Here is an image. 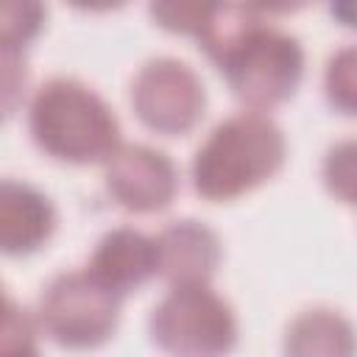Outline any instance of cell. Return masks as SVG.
I'll list each match as a JSON object with an SVG mask.
<instances>
[{"mask_svg": "<svg viewBox=\"0 0 357 357\" xmlns=\"http://www.w3.org/2000/svg\"><path fill=\"white\" fill-rule=\"evenodd\" d=\"M192 36L226 75L231 92L254 109L287 100L301 81L298 39L265 22L254 6L201 3Z\"/></svg>", "mask_w": 357, "mask_h": 357, "instance_id": "1", "label": "cell"}, {"mask_svg": "<svg viewBox=\"0 0 357 357\" xmlns=\"http://www.w3.org/2000/svg\"><path fill=\"white\" fill-rule=\"evenodd\" d=\"M282 162V128L259 112H240L218 123L198 148L192 184L209 201H229L271 178Z\"/></svg>", "mask_w": 357, "mask_h": 357, "instance_id": "2", "label": "cell"}, {"mask_svg": "<svg viewBox=\"0 0 357 357\" xmlns=\"http://www.w3.org/2000/svg\"><path fill=\"white\" fill-rule=\"evenodd\" d=\"M28 126L45 153L73 165L109 162L120 148V126L112 109L73 78H50L39 86L31 100Z\"/></svg>", "mask_w": 357, "mask_h": 357, "instance_id": "3", "label": "cell"}, {"mask_svg": "<svg viewBox=\"0 0 357 357\" xmlns=\"http://www.w3.org/2000/svg\"><path fill=\"white\" fill-rule=\"evenodd\" d=\"M151 337L170 357H223L237 343V321L209 284H178L153 307Z\"/></svg>", "mask_w": 357, "mask_h": 357, "instance_id": "4", "label": "cell"}, {"mask_svg": "<svg viewBox=\"0 0 357 357\" xmlns=\"http://www.w3.org/2000/svg\"><path fill=\"white\" fill-rule=\"evenodd\" d=\"M120 296L89 271L56 276L39 298L42 329L64 349H95L117 326Z\"/></svg>", "mask_w": 357, "mask_h": 357, "instance_id": "5", "label": "cell"}, {"mask_svg": "<svg viewBox=\"0 0 357 357\" xmlns=\"http://www.w3.org/2000/svg\"><path fill=\"white\" fill-rule=\"evenodd\" d=\"M131 103L148 128L159 134H187L201 120L206 95L192 67L176 59H153L137 73Z\"/></svg>", "mask_w": 357, "mask_h": 357, "instance_id": "6", "label": "cell"}, {"mask_svg": "<svg viewBox=\"0 0 357 357\" xmlns=\"http://www.w3.org/2000/svg\"><path fill=\"white\" fill-rule=\"evenodd\" d=\"M178 187L176 165L148 145H123L106 162V190L128 212L165 209Z\"/></svg>", "mask_w": 357, "mask_h": 357, "instance_id": "7", "label": "cell"}, {"mask_svg": "<svg viewBox=\"0 0 357 357\" xmlns=\"http://www.w3.org/2000/svg\"><path fill=\"white\" fill-rule=\"evenodd\" d=\"M86 271L123 298L126 293L145 284L153 273H159L156 237H148L131 226L112 229L100 237Z\"/></svg>", "mask_w": 357, "mask_h": 357, "instance_id": "8", "label": "cell"}, {"mask_svg": "<svg viewBox=\"0 0 357 357\" xmlns=\"http://www.w3.org/2000/svg\"><path fill=\"white\" fill-rule=\"evenodd\" d=\"M159 273L173 284H209L220 262V243L212 229L198 220H176L156 237Z\"/></svg>", "mask_w": 357, "mask_h": 357, "instance_id": "9", "label": "cell"}, {"mask_svg": "<svg viewBox=\"0 0 357 357\" xmlns=\"http://www.w3.org/2000/svg\"><path fill=\"white\" fill-rule=\"evenodd\" d=\"M53 226L56 212L47 195L14 178L0 184V245L6 254H28L39 248Z\"/></svg>", "mask_w": 357, "mask_h": 357, "instance_id": "10", "label": "cell"}, {"mask_svg": "<svg viewBox=\"0 0 357 357\" xmlns=\"http://www.w3.org/2000/svg\"><path fill=\"white\" fill-rule=\"evenodd\" d=\"M357 335L351 324L332 310L301 312L284 335V357H354Z\"/></svg>", "mask_w": 357, "mask_h": 357, "instance_id": "11", "label": "cell"}, {"mask_svg": "<svg viewBox=\"0 0 357 357\" xmlns=\"http://www.w3.org/2000/svg\"><path fill=\"white\" fill-rule=\"evenodd\" d=\"M324 89H326V100L337 112L357 114V45L340 47L337 53L329 56Z\"/></svg>", "mask_w": 357, "mask_h": 357, "instance_id": "12", "label": "cell"}, {"mask_svg": "<svg viewBox=\"0 0 357 357\" xmlns=\"http://www.w3.org/2000/svg\"><path fill=\"white\" fill-rule=\"evenodd\" d=\"M324 181L332 195L357 204V139H343L329 148L324 159Z\"/></svg>", "mask_w": 357, "mask_h": 357, "instance_id": "13", "label": "cell"}, {"mask_svg": "<svg viewBox=\"0 0 357 357\" xmlns=\"http://www.w3.org/2000/svg\"><path fill=\"white\" fill-rule=\"evenodd\" d=\"M39 3H6L3 6V53L22 56V47L36 36L42 25Z\"/></svg>", "mask_w": 357, "mask_h": 357, "instance_id": "14", "label": "cell"}, {"mask_svg": "<svg viewBox=\"0 0 357 357\" xmlns=\"http://www.w3.org/2000/svg\"><path fill=\"white\" fill-rule=\"evenodd\" d=\"M0 357H39L36 340H33V324L11 298L6 301V318H3V335H0Z\"/></svg>", "mask_w": 357, "mask_h": 357, "instance_id": "15", "label": "cell"}, {"mask_svg": "<svg viewBox=\"0 0 357 357\" xmlns=\"http://www.w3.org/2000/svg\"><path fill=\"white\" fill-rule=\"evenodd\" d=\"M329 11H332V17H337L343 25L357 28V3H332Z\"/></svg>", "mask_w": 357, "mask_h": 357, "instance_id": "16", "label": "cell"}]
</instances>
